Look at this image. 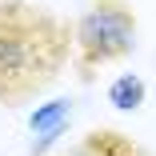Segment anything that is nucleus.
<instances>
[{
    "label": "nucleus",
    "mask_w": 156,
    "mask_h": 156,
    "mask_svg": "<svg viewBox=\"0 0 156 156\" xmlns=\"http://www.w3.org/2000/svg\"><path fill=\"white\" fill-rule=\"evenodd\" d=\"M100 144V156H132V148L124 144L120 136H104V140H96Z\"/></svg>",
    "instance_id": "5"
},
{
    "label": "nucleus",
    "mask_w": 156,
    "mask_h": 156,
    "mask_svg": "<svg viewBox=\"0 0 156 156\" xmlns=\"http://www.w3.org/2000/svg\"><path fill=\"white\" fill-rule=\"evenodd\" d=\"M52 36L56 32L48 20L16 4H0V96L16 100L56 68V52L48 48Z\"/></svg>",
    "instance_id": "1"
},
{
    "label": "nucleus",
    "mask_w": 156,
    "mask_h": 156,
    "mask_svg": "<svg viewBox=\"0 0 156 156\" xmlns=\"http://www.w3.org/2000/svg\"><path fill=\"white\" fill-rule=\"evenodd\" d=\"M144 96H148V88H144V80H140L136 72H120V76L108 84V104H112L116 112H136V108L144 104Z\"/></svg>",
    "instance_id": "4"
},
{
    "label": "nucleus",
    "mask_w": 156,
    "mask_h": 156,
    "mask_svg": "<svg viewBox=\"0 0 156 156\" xmlns=\"http://www.w3.org/2000/svg\"><path fill=\"white\" fill-rule=\"evenodd\" d=\"M68 116H72V100H64V96L36 104V112L28 116V132H32V152L36 156H44L60 136L68 132Z\"/></svg>",
    "instance_id": "3"
},
{
    "label": "nucleus",
    "mask_w": 156,
    "mask_h": 156,
    "mask_svg": "<svg viewBox=\"0 0 156 156\" xmlns=\"http://www.w3.org/2000/svg\"><path fill=\"white\" fill-rule=\"evenodd\" d=\"M76 44L92 64L116 60L124 52H132L136 44V16L120 0H96L76 24Z\"/></svg>",
    "instance_id": "2"
},
{
    "label": "nucleus",
    "mask_w": 156,
    "mask_h": 156,
    "mask_svg": "<svg viewBox=\"0 0 156 156\" xmlns=\"http://www.w3.org/2000/svg\"><path fill=\"white\" fill-rule=\"evenodd\" d=\"M72 156H96V152H92V148H80V152H72Z\"/></svg>",
    "instance_id": "6"
}]
</instances>
